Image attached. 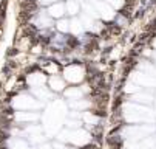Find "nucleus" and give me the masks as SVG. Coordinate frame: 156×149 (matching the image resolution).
I'll return each mask as SVG.
<instances>
[{
    "label": "nucleus",
    "mask_w": 156,
    "mask_h": 149,
    "mask_svg": "<svg viewBox=\"0 0 156 149\" xmlns=\"http://www.w3.org/2000/svg\"><path fill=\"white\" fill-rule=\"evenodd\" d=\"M48 82H50V89H51V90L62 92V90L65 89V81H63L60 76H57V75L51 76V78L48 79Z\"/></svg>",
    "instance_id": "3"
},
{
    "label": "nucleus",
    "mask_w": 156,
    "mask_h": 149,
    "mask_svg": "<svg viewBox=\"0 0 156 149\" xmlns=\"http://www.w3.org/2000/svg\"><path fill=\"white\" fill-rule=\"evenodd\" d=\"M42 3H51V2H57V0H40Z\"/></svg>",
    "instance_id": "7"
},
{
    "label": "nucleus",
    "mask_w": 156,
    "mask_h": 149,
    "mask_svg": "<svg viewBox=\"0 0 156 149\" xmlns=\"http://www.w3.org/2000/svg\"><path fill=\"white\" fill-rule=\"evenodd\" d=\"M47 13L53 17V19H62L66 13L65 9V3L63 2H54L53 5H50V8L47 9Z\"/></svg>",
    "instance_id": "2"
},
{
    "label": "nucleus",
    "mask_w": 156,
    "mask_h": 149,
    "mask_svg": "<svg viewBox=\"0 0 156 149\" xmlns=\"http://www.w3.org/2000/svg\"><path fill=\"white\" fill-rule=\"evenodd\" d=\"M94 8H96V13H99V16L101 17H104V19H115V16H113V8H111L107 2H96L94 0Z\"/></svg>",
    "instance_id": "1"
},
{
    "label": "nucleus",
    "mask_w": 156,
    "mask_h": 149,
    "mask_svg": "<svg viewBox=\"0 0 156 149\" xmlns=\"http://www.w3.org/2000/svg\"><path fill=\"white\" fill-rule=\"evenodd\" d=\"M56 30L59 31V33H68L70 31V19H65V17H62V19H57V25H56Z\"/></svg>",
    "instance_id": "5"
},
{
    "label": "nucleus",
    "mask_w": 156,
    "mask_h": 149,
    "mask_svg": "<svg viewBox=\"0 0 156 149\" xmlns=\"http://www.w3.org/2000/svg\"><path fill=\"white\" fill-rule=\"evenodd\" d=\"M83 149H94V146L91 144V146H87V147H83Z\"/></svg>",
    "instance_id": "8"
},
{
    "label": "nucleus",
    "mask_w": 156,
    "mask_h": 149,
    "mask_svg": "<svg viewBox=\"0 0 156 149\" xmlns=\"http://www.w3.org/2000/svg\"><path fill=\"white\" fill-rule=\"evenodd\" d=\"M65 9L70 16H76L79 13V2L77 0H66L65 2Z\"/></svg>",
    "instance_id": "4"
},
{
    "label": "nucleus",
    "mask_w": 156,
    "mask_h": 149,
    "mask_svg": "<svg viewBox=\"0 0 156 149\" xmlns=\"http://www.w3.org/2000/svg\"><path fill=\"white\" fill-rule=\"evenodd\" d=\"M70 31H71L74 36L83 31V27H82L80 19H76V17H74V19H71V20H70Z\"/></svg>",
    "instance_id": "6"
}]
</instances>
